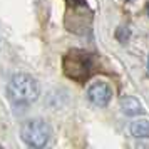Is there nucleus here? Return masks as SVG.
<instances>
[{
	"mask_svg": "<svg viewBox=\"0 0 149 149\" xmlns=\"http://www.w3.org/2000/svg\"><path fill=\"white\" fill-rule=\"evenodd\" d=\"M39 86L32 75L29 74H15L7 84L8 99L17 106H29L37 101L39 97Z\"/></svg>",
	"mask_w": 149,
	"mask_h": 149,
	"instance_id": "obj_1",
	"label": "nucleus"
},
{
	"mask_svg": "<svg viewBox=\"0 0 149 149\" xmlns=\"http://www.w3.org/2000/svg\"><path fill=\"white\" fill-rule=\"evenodd\" d=\"M20 137L30 148H44L52 137V129L44 119H30L20 127Z\"/></svg>",
	"mask_w": 149,
	"mask_h": 149,
	"instance_id": "obj_2",
	"label": "nucleus"
},
{
	"mask_svg": "<svg viewBox=\"0 0 149 149\" xmlns=\"http://www.w3.org/2000/svg\"><path fill=\"white\" fill-rule=\"evenodd\" d=\"M87 97L94 106H97V107H106L109 102H111V99H112V91H111V87H109L106 82L97 81V82H92L89 86Z\"/></svg>",
	"mask_w": 149,
	"mask_h": 149,
	"instance_id": "obj_3",
	"label": "nucleus"
},
{
	"mask_svg": "<svg viewBox=\"0 0 149 149\" xmlns=\"http://www.w3.org/2000/svg\"><path fill=\"white\" fill-rule=\"evenodd\" d=\"M121 107H122V112L126 116H137L142 112L141 102L137 101L136 97H126V99H122Z\"/></svg>",
	"mask_w": 149,
	"mask_h": 149,
	"instance_id": "obj_4",
	"label": "nucleus"
},
{
	"mask_svg": "<svg viewBox=\"0 0 149 149\" xmlns=\"http://www.w3.org/2000/svg\"><path fill=\"white\" fill-rule=\"evenodd\" d=\"M129 131H131V134L134 136V137H137V139H146V137H149V121H146V119L134 121L131 124Z\"/></svg>",
	"mask_w": 149,
	"mask_h": 149,
	"instance_id": "obj_5",
	"label": "nucleus"
},
{
	"mask_svg": "<svg viewBox=\"0 0 149 149\" xmlns=\"http://www.w3.org/2000/svg\"><path fill=\"white\" fill-rule=\"evenodd\" d=\"M148 15H149V3H148Z\"/></svg>",
	"mask_w": 149,
	"mask_h": 149,
	"instance_id": "obj_6",
	"label": "nucleus"
},
{
	"mask_svg": "<svg viewBox=\"0 0 149 149\" xmlns=\"http://www.w3.org/2000/svg\"><path fill=\"white\" fill-rule=\"evenodd\" d=\"M148 67H149V57H148Z\"/></svg>",
	"mask_w": 149,
	"mask_h": 149,
	"instance_id": "obj_7",
	"label": "nucleus"
},
{
	"mask_svg": "<svg viewBox=\"0 0 149 149\" xmlns=\"http://www.w3.org/2000/svg\"><path fill=\"white\" fill-rule=\"evenodd\" d=\"M126 2H131V0H126Z\"/></svg>",
	"mask_w": 149,
	"mask_h": 149,
	"instance_id": "obj_8",
	"label": "nucleus"
}]
</instances>
